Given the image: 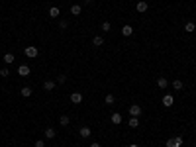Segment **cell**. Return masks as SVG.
Here are the masks:
<instances>
[{"label":"cell","instance_id":"8fae6325","mask_svg":"<svg viewBox=\"0 0 196 147\" xmlns=\"http://www.w3.org/2000/svg\"><path fill=\"white\" fill-rule=\"evenodd\" d=\"M71 14L73 16H81L82 14V6H81V4H73V6H71Z\"/></svg>","mask_w":196,"mask_h":147},{"label":"cell","instance_id":"4316f807","mask_svg":"<svg viewBox=\"0 0 196 147\" xmlns=\"http://www.w3.org/2000/svg\"><path fill=\"white\" fill-rule=\"evenodd\" d=\"M69 28V24L65 22V20H61V22H59V30H67Z\"/></svg>","mask_w":196,"mask_h":147},{"label":"cell","instance_id":"3957f363","mask_svg":"<svg viewBox=\"0 0 196 147\" xmlns=\"http://www.w3.org/2000/svg\"><path fill=\"white\" fill-rule=\"evenodd\" d=\"M122 35H124V38H130V35H134V28H131L130 24L122 26Z\"/></svg>","mask_w":196,"mask_h":147},{"label":"cell","instance_id":"277c9868","mask_svg":"<svg viewBox=\"0 0 196 147\" xmlns=\"http://www.w3.org/2000/svg\"><path fill=\"white\" fill-rule=\"evenodd\" d=\"M78 133H81V137H90V133H92V129L88 128V125H81V129H78Z\"/></svg>","mask_w":196,"mask_h":147},{"label":"cell","instance_id":"5b68a950","mask_svg":"<svg viewBox=\"0 0 196 147\" xmlns=\"http://www.w3.org/2000/svg\"><path fill=\"white\" fill-rule=\"evenodd\" d=\"M139 114H141V106H139V104H131V106H130V116H137V118H139Z\"/></svg>","mask_w":196,"mask_h":147},{"label":"cell","instance_id":"44dd1931","mask_svg":"<svg viewBox=\"0 0 196 147\" xmlns=\"http://www.w3.org/2000/svg\"><path fill=\"white\" fill-rule=\"evenodd\" d=\"M182 81H181V78H174V81H173V88H174V90H182Z\"/></svg>","mask_w":196,"mask_h":147},{"label":"cell","instance_id":"7402d4cb","mask_svg":"<svg viewBox=\"0 0 196 147\" xmlns=\"http://www.w3.org/2000/svg\"><path fill=\"white\" fill-rule=\"evenodd\" d=\"M59 124H61V125H65V128H67V125L71 124V120H69V116H65V114H63V116L59 118Z\"/></svg>","mask_w":196,"mask_h":147},{"label":"cell","instance_id":"7a4b0ae2","mask_svg":"<svg viewBox=\"0 0 196 147\" xmlns=\"http://www.w3.org/2000/svg\"><path fill=\"white\" fill-rule=\"evenodd\" d=\"M184 139L181 137V135H177V137H169L167 139V147H182Z\"/></svg>","mask_w":196,"mask_h":147},{"label":"cell","instance_id":"484cf974","mask_svg":"<svg viewBox=\"0 0 196 147\" xmlns=\"http://www.w3.org/2000/svg\"><path fill=\"white\" fill-rule=\"evenodd\" d=\"M8 75H10V71L6 69V67H2V69H0V77H4V78H6Z\"/></svg>","mask_w":196,"mask_h":147},{"label":"cell","instance_id":"f546056e","mask_svg":"<svg viewBox=\"0 0 196 147\" xmlns=\"http://www.w3.org/2000/svg\"><path fill=\"white\" fill-rule=\"evenodd\" d=\"M130 147H137V145H135V143H131V145H130Z\"/></svg>","mask_w":196,"mask_h":147},{"label":"cell","instance_id":"8992f818","mask_svg":"<svg viewBox=\"0 0 196 147\" xmlns=\"http://www.w3.org/2000/svg\"><path fill=\"white\" fill-rule=\"evenodd\" d=\"M30 73H31V71H30L28 65H20V67H18V75H20V77H30Z\"/></svg>","mask_w":196,"mask_h":147},{"label":"cell","instance_id":"603a6c76","mask_svg":"<svg viewBox=\"0 0 196 147\" xmlns=\"http://www.w3.org/2000/svg\"><path fill=\"white\" fill-rule=\"evenodd\" d=\"M104 102H106V104H108V106H110V104H114V102H116V96H114V94H106Z\"/></svg>","mask_w":196,"mask_h":147},{"label":"cell","instance_id":"52a82bcc","mask_svg":"<svg viewBox=\"0 0 196 147\" xmlns=\"http://www.w3.org/2000/svg\"><path fill=\"white\" fill-rule=\"evenodd\" d=\"M173 102H174V98L171 96V94H165V96H163V106H165V108H171Z\"/></svg>","mask_w":196,"mask_h":147},{"label":"cell","instance_id":"9a60e30c","mask_svg":"<svg viewBox=\"0 0 196 147\" xmlns=\"http://www.w3.org/2000/svg\"><path fill=\"white\" fill-rule=\"evenodd\" d=\"M92 45H94V47L104 45V38H102V35H94V38H92Z\"/></svg>","mask_w":196,"mask_h":147},{"label":"cell","instance_id":"f1b7e54d","mask_svg":"<svg viewBox=\"0 0 196 147\" xmlns=\"http://www.w3.org/2000/svg\"><path fill=\"white\" fill-rule=\"evenodd\" d=\"M90 147H100V143H96V141H94V143H90Z\"/></svg>","mask_w":196,"mask_h":147},{"label":"cell","instance_id":"7c38bea8","mask_svg":"<svg viewBox=\"0 0 196 147\" xmlns=\"http://www.w3.org/2000/svg\"><path fill=\"white\" fill-rule=\"evenodd\" d=\"M43 135H45V139H53L57 135V132L53 128H45V132H43Z\"/></svg>","mask_w":196,"mask_h":147},{"label":"cell","instance_id":"83f0119b","mask_svg":"<svg viewBox=\"0 0 196 147\" xmlns=\"http://www.w3.org/2000/svg\"><path fill=\"white\" fill-rule=\"evenodd\" d=\"M35 147H45V141L43 139H35Z\"/></svg>","mask_w":196,"mask_h":147},{"label":"cell","instance_id":"5bb4252c","mask_svg":"<svg viewBox=\"0 0 196 147\" xmlns=\"http://www.w3.org/2000/svg\"><path fill=\"white\" fill-rule=\"evenodd\" d=\"M110 120H112L114 125H118V124H122V114H120V112H114L112 116H110Z\"/></svg>","mask_w":196,"mask_h":147},{"label":"cell","instance_id":"ffe728a7","mask_svg":"<svg viewBox=\"0 0 196 147\" xmlns=\"http://www.w3.org/2000/svg\"><path fill=\"white\" fill-rule=\"evenodd\" d=\"M14 61H16V57H14V53H6V55H4V63H6V65H12Z\"/></svg>","mask_w":196,"mask_h":147},{"label":"cell","instance_id":"9c48e42d","mask_svg":"<svg viewBox=\"0 0 196 147\" xmlns=\"http://www.w3.org/2000/svg\"><path fill=\"white\" fill-rule=\"evenodd\" d=\"M71 102L73 104H81L82 102V92H73L71 94Z\"/></svg>","mask_w":196,"mask_h":147},{"label":"cell","instance_id":"ac0fdd59","mask_svg":"<svg viewBox=\"0 0 196 147\" xmlns=\"http://www.w3.org/2000/svg\"><path fill=\"white\" fill-rule=\"evenodd\" d=\"M20 94H22L24 98H30L31 96V88L30 86H22V88H20Z\"/></svg>","mask_w":196,"mask_h":147},{"label":"cell","instance_id":"4dcf8cb0","mask_svg":"<svg viewBox=\"0 0 196 147\" xmlns=\"http://www.w3.org/2000/svg\"><path fill=\"white\" fill-rule=\"evenodd\" d=\"M82 2H92V0H82Z\"/></svg>","mask_w":196,"mask_h":147},{"label":"cell","instance_id":"e0dca14e","mask_svg":"<svg viewBox=\"0 0 196 147\" xmlns=\"http://www.w3.org/2000/svg\"><path fill=\"white\" fill-rule=\"evenodd\" d=\"M130 128H139V118L137 116H130Z\"/></svg>","mask_w":196,"mask_h":147},{"label":"cell","instance_id":"ba28073f","mask_svg":"<svg viewBox=\"0 0 196 147\" xmlns=\"http://www.w3.org/2000/svg\"><path fill=\"white\" fill-rule=\"evenodd\" d=\"M55 86H57V82H55V81H45V82H43V90H47V92L55 90Z\"/></svg>","mask_w":196,"mask_h":147},{"label":"cell","instance_id":"d4e9b609","mask_svg":"<svg viewBox=\"0 0 196 147\" xmlns=\"http://www.w3.org/2000/svg\"><path fill=\"white\" fill-rule=\"evenodd\" d=\"M57 82H59V85H65V82H67V75H59V77H57Z\"/></svg>","mask_w":196,"mask_h":147},{"label":"cell","instance_id":"cb8c5ba5","mask_svg":"<svg viewBox=\"0 0 196 147\" xmlns=\"http://www.w3.org/2000/svg\"><path fill=\"white\" fill-rule=\"evenodd\" d=\"M100 30H102V31H110V30H112V24H110L108 20H106V22H102V26H100Z\"/></svg>","mask_w":196,"mask_h":147},{"label":"cell","instance_id":"d6986e66","mask_svg":"<svg viewBox=\"0 0 196 147\" xmlns=\"http://www.w3.org/2000/svg\"><path fill=\"white\" fill-rule=\"evenodd\" d=\"M194 30H196V24L194 22H186V24H184V31H186V34H192Z\"/></svg>","mask_w":196,"mask_h":147},{"label":"cell","instance_id":"4fadbf2b","mask_svg":"<svg viewBox=\"0 0 196 147\" xmlns=\"http://www.w3.org/2000/svg\"><path fill=\"white\" fill-rule=\"evenodd\" d=\"M147 8H149V6H147L145 0H141V2L135 4V10H137V12H147Z\"/></svg>","mask_w":196,"mask_h":147},{"label":"cell","instance_id":"6da1fadb","mask_svg":"<svg viewBox=\"0 0 196 147\" xmlns=\"http://www.w3.org/2000/svg\"><path fill=\"white\" fill-rule=\"evenodd\" d=\"M24 53H26V57H28V59H35V57L39 55V49H38L35 45H28V47L24 49Z\"/></svg>","mask_w":196,"mask_h":147},{"label":"cell","instance_id":"2e32d148","mask_svg":"<svg viewBox=\"0 0 196 147\" xmlns=\"http://www.w3.org/2000/svg\"><path fill=\"white\" fill-rule=\"evenodd\" d=\"M59 14H61V10L57 8V6H51L49 8V18H59Z\"/></svg>","mask_w":196,"mask_h":147},{"label":"cell","instance_id":"30bf717a","mask_svg":"<svg viewBox=\"0 0 196 147\" xmlns=\"http://www.w3.org/2000/svg\"><path fill=\"white\" fill-rule=\"evenodd\" d=\"M157 86L161 88V90H165V88L169 86V81H167L165 77H159V78H157Z\"/></svg>","mask_w":196,"mask_h":147}]
</instances>
